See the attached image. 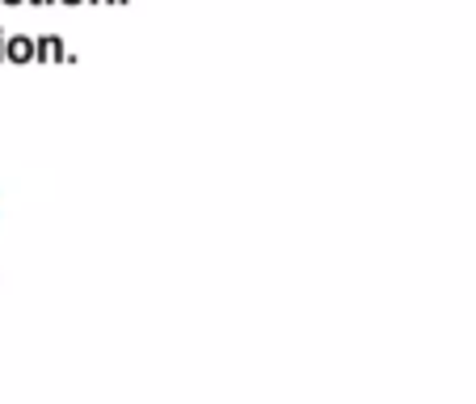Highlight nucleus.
<instances>
[{
    "mask_svg": "<svg viewBox=\"0 0 476 404\" xmlns=\"http://www.w3.org/2000/svg\"><path fill=\"white\" fill-rule=\"evenodd\" d=\"M4 64L13 68L34 64V34H4Z\"/></svg>",
    "mask_w": 476,
    "mask_h": 404,
    "instance_id": "f257e3e1",
    "label": "nucleus"
},
{
    "mask_svg": "<svg viewBox=\"0 0 476 404\" xmlns=\"http://www.w3.org/2000/svg\"><path fill=\"white\" fill-rule=\"evenodd\" d=\"M68 47L59 34H34V64H64Z\"/></svg>",
    "mask_w": 476,
    "mask_h": 404,
    "instance_id": "f03ea898",
    "label": "nucleus"
},
{
    "mask_svg": "<svg viewBox=\"0 0 476 404\" xmlns=\"http://www.w3.org/2000/svg\"><path fill=\"white\" fill-rule=\"evenodd\" d=\"M0 4H9V9H17V4H26V0H0Z\"/></svg>",
    "mask_w": 476,
    "mask_h": 404,
    "instance_id": "7ed1b4c3",
    "label": "nucleus"
},
{
    "mask_svg": "<svg viewBox=\"0 0 476 404\" xmlns=\"http://www.w3.org/2000/svg\"><path fill=\"white\" fill-rule=\"evenodd\" d=\"M0 64H4V30H0Z\"/></svg>",
    "mask_w": 476,
    "mask_h": 404,
    "instance_id": "20e7f679",
    "label": "nucleus"
},
{
    "mask_svg": "<svg viewBox=\"0 0 476 404\" xmlns=\"http://www.w3.org/2000/svg\"><path fill=\"white\" fill-rule=\"evenodd\" d=\"M56 4H68V9H72V4H84V0H56Z\"/></svg>",
    "mask_w": 476,
    "mask_h": 404,
    "instance_id": "39448f33",
    "label": "nucleus"
},
{
    "mask_svg": "<svg viewBox=\"0 0 476 404\" xmlns=\"http://www.w3.org/2000/svg\"><path fill=\"white\" fill-rule=\"evenodd\" d=\"M84 4H114V0H84Z\"/></svg>",
    "mask_w": 476,
    "mask_h": 404,
    "instance_id": "423d86ee",
    "label": "nucleus"
},
{
    "mask_svg": "<svg viewBox=\"0 0 476 404\" xmlns=\"http://www.w3.org/2000/svg\"><path fill=\"white\" fill-rule=\"evenodd\" d=\"M26 4H42V0H26Z\"/></svg>",
    "mask_w": 476,
    "mask_h": 404,
    "instance_id": "0eeeda50",
    "label": "nucleus"
},
{
    "mask_svg": "<svg viewBox=\"0 0 476 404\" xmlns=\"http://www.w3.org/2000/svg\"><path fill=\"white\" fill-rule=\"evenodd\" d=\"M42 4H56V0H42Z\"/></svg>",
    "mask_w": 476,
    "mask_h": 404,
    "instance_id": "6e6552de",
    "label": "nucleus"
}]
</instances>
